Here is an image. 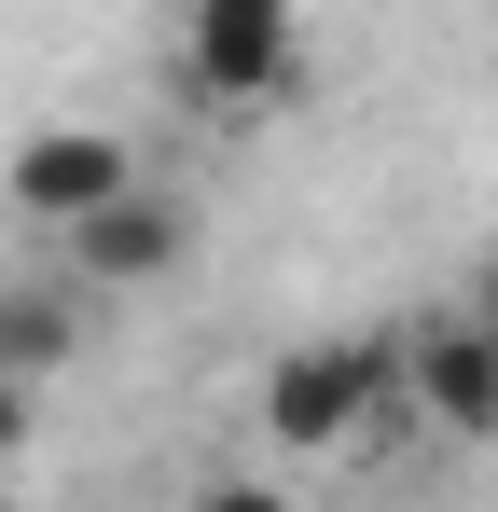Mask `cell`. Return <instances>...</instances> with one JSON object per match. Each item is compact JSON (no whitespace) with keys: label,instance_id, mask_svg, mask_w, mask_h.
Instances as JSON below:
<instances>
[{"label":"cell","instance_id":"6da1fadb","mask_svg":"<svg viewBox=\"0 0 498 512\" xmlns=\"http://www.w3.org/2000/svg\"><path fill=\"white\" fill-rule=\"evenodd\" d=\"M180 84H194V111H277L305 84V0H194Z\"/></svg>","mask_w":498,"mask_h":512},{"label":"cell","instance_id":"7a4b0ae2","mask_svg":"<svg viewBox=\"0 0 498 512\" xmlns=\"http://www.w3.org/2000/svg\"><path fill=\"white\" fill-rule=\"evenodd\" d=\"M374 402H388V346H360V333H305L263 360V443L277 457H346Z\"/></svg>","mask_w":498,"mask_h":512},{"label":"cell","instance_id":"3957f363","mask_svg":"<svg viewBox=\"0 0 498 512\" xmlns=\"http://www.w3.org/2000/svg\"><path fill=\"white\" fill-rule=\"evenodd\" d=\"M388 374H402L415 429H457V443H498V346L443 305V319H415L402 346H388Z\"/></svg>","mask_w":498,"mask_h":512},{"label":"cell","instance_id":"277c9868","mask_svg":"<svg viewBox=\"0 0 498 512\" xmlns=\"http://www.w3.org/2000/svg\"><path fill=\"white\" fill-rule=\"evenodd\" d=\"M125 180H139V153H125L111 125H28V139H14V167H0V208H28V222H56V236H70L83 208H111Z\"/></svg>","mask_w":498,"mask_h":512},{"label":"cell","instance_id":"5b68a950","mask_svg":"<svg viewBox=\"0 0 498 512\" xmlns=\"http://www.w3.org/2000/svg\"><path fill=\"white\" fill-rule=\"evenodd\" d=\"M180 250H194V208L166 180H125L111 208L70 222V277L83 291H153V277H180Z\"/></svg>","mask_w":498,"mask_h":512},{"label":"cell","instance_id":"8992f818","mask_svg":"<svg viewBox=\"0 0 498 512\" xmlns=\"http://www.w3.org/2000/svg\"><path fill=\"white\" fill-rule=\"evenodd\" d=\"M70 346H83V305H70V291H0V374H14V388H42Z\"/></svg>","mask_w":498,"mask_h":512},{"label":"cell","instance_id":"52a82bcc","mask_svg":"<svg viewBox=\"0 0 498 512\" xmlns=\"http://www.w3.org/2000/svg\"><path fill=\"white\" fill-rule=\"evenodd\" d=\"M457 319H471V333L498 346V263H471V291H457Z\"/></svg>","mask_w":498,"mask_h":512},{"label":"cell","instance_id":"ba28073f","mask_svg":"<svg viewBox=\"0 0 498 512\" xmlns=\"http://www.w3.org/2000/svg\"><path fill=\"white\" fill-rule=\"evenodd\" d=\"M14 457H28V388L0 374V471H14Z\"/></svg>","mask_w":498,"mask_h":512},{"label":"cell","instance_id":"9c48e42d","mask_svg":"<svg viewBox=\"0 0 498 512\" xmlns=\"http://www.w3.org/2000/svg\"><path fill=\"white\" fill-rule=\"evenodd\" d=\"M208 512H291L277 485H208Z\"/></svg>","mask_w":498,"mask_h":512},{"label":"cell","instance_id":"30bf717a","mask_svg":"<svg viewBox=\"0 0 498 512\" xmlns=\"http://www.w3.org/2000/svg\"><path fill=\"white\" fill-rule=\"evenodd\" d=\"M0 512H14V499H0Z\"/></svg>","mask_w":498,"mask_h":512}]
</instances>
